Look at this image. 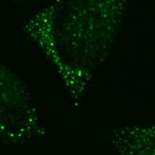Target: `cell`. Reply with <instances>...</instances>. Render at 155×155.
I'll return each mask as SVG.
<instances>
[{
	"mask_svg": "<svg viewBox=\"0 0 155 155\" xmlns=\"http://www.w3.org/2000/svg\"><path fill=\"white\" fill-rule=\"evenodd\" d=\"M20 94L15 79L0 67V144L15 142L21 127Z\"/></svg>",
	"mask_w": 155,
	"mask_h": 155,
	"instance_id": "cell-1",
	"label": "cell"
}]
</instances>
